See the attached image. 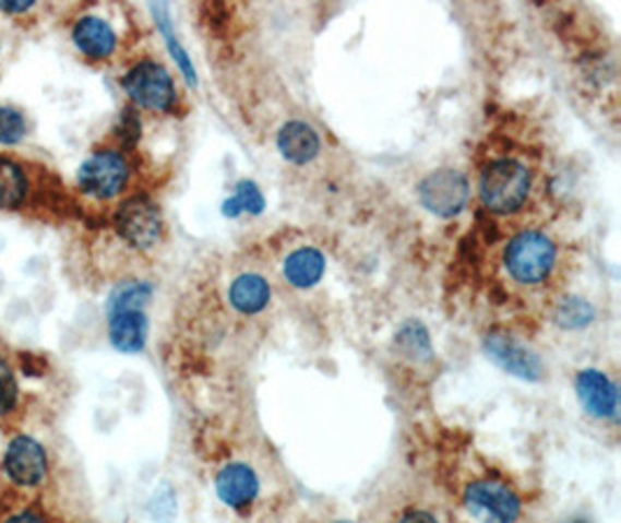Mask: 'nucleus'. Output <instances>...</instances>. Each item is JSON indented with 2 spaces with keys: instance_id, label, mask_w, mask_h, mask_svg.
<instances>
[{
  "instance_id": "nucleus-1",
  "label": "nucleus",
  "mask_w": 621,
  "mask_h": 523,
  "mask_svg": "<svg viewBox=\"0 0 621 523\" xmlns=\"http://www.w3.org/2000/svg\"><path fill=\"white\" fill-rule=\"evenodd\" d=\"M530 173L520 161L499 158L489 164L480 179V195L489 212L510 214L517 212L528 198Z\"/></svg>"
},
{
  "instance_id": "nucleus-2",
  "label": "nucleus",
  "mask_w": 621,
  "mask_h": 523,
  "mask_svg": "<svg viewBox=\"0 0 621 523\" xmlns=\"http://www.w3.org/2000/svg\"><path fill=\"white\" fill-rule=\"evenodd\" d=\"M557 263V247L542 233L526 230L522 236L510 240L505 249V268L514 282L534 286L540 284L552 273Z\"/></svg>"
},
{
  "instance_id": "nucleus-3",
  "label": "nucleus",
  "mask_w": 621,
  "mask_h": 523,
  "mask_svg": "<svg viewBox=\"0 0 621 523\" xmlns=\"http://www.w3.org/2000/svg\"><path fill=\"white\" fill-rule=\"evenodd\" d=\"M123 88L131 100L152 112H170L177 92L170 72L156 61H142L123 78Z\"/></svg>"
},
{
  "instance_id": "nucleus-4",
  "label": "nucleus",
  "mask_w": 621,
  "mask_h": 523,
  "mask_svg": "<svg viewBox=\"0 0 621 523\" xmlns=\"http://www.w3.org/2000/svg\"><path fill=\"white\" fill-rule=\"evenodd\" d=\"M419 203L435 216H450L458 214L466 207L470 187L464 173L454 168H440L431 175H426L417 187Z\"/></svg>"
},
{
  "instance_id": "nucleus-5",
  "label": "nucleus",
  "mask_w": 621,
  "mask_h": 523,
  "mask_svg": "<svg viewBox=\"0 0 621 523\" xmlns=\"http://www.w3.org/2000/svg\"><path fill=\"white\" fill-rule=\"evenodd\" d=\"M129 175L131 170L127 158L115 150H100L84 161L77 173V182L84 193L108 201V198H115L123 191Z\"/></svg>"
},
{
  "instance_id": "nucleus-6",
  "label": "nucleus",
  "mask_w": 621,
  "mask_h": 523,
  "mask_svg": "<svg viewBox=\"0 0 621 523\" xmlns=\"http://www.w3.org/2000/svg\"><path fill=\"white\" fill-rule=\"evenodd\" d=\"M466 510L480 523H514L522 512V500L499 482H475L466 489Z\"/></svg>"
},
{
  "instance_id": "nucleus-7",
  "label": "nucleus",
  "mask_w": 621,
  "mask_h": 523,
  "mask_svg": "<svg viewBox=\"0 0 621 523\" xmlns=\"http://www.w3.org/2000/svg\"><path fill=\"white\" fill-rule=\"evenodd\" d=\"M115 224L119 236L138 249L156 245L164 230L162 212L145 195H135L123 203L115 214Z\"/></svg>"
},
{
  "instance_id": "nucleus-8",
  "label": "nucleus",
  "mask_w": 621,
  "mask_h": 523,
  "mask_svg": "<svg viewBox=\"0 0 621 523\" xmlns=\"http://www.w3.org/2000/svg\"><path fill=\"white\" fill-rule=\"evenodd\" d=\"M485 352L495 366H501L514 377H522V380L528 382L542 380V360L534 352H528L524 345H520L517 340H512L503 333H489L485 340Z\"/></svg>"
},
{
  "instance_id": "nucleus-9",
  "label": "nucleus",
  "mask_w": 621,
  "mask_h": 523,
  "mask_svg": "<svg viewBox=\"0 0 621 523\" xmlns=\"http://www.w3.org/2000/svg\"><path fill=\"white\" fill-rule=\"evenodd\" d=\"M5 473L20 486H38L47 475V454L40 442L28 436L14 438L5 454Z\"/></svg>"
},
{
  "instance_id": "nucleus-10",
  "label": "nucleus",
  "mask_w": 621,
  "mask_h": 523,
  "mask_svg": "<svg viewBox=\"0 0 621 523\" xmlns=\"http://www.w3.org/2000/svg\"><path fill=\"white\" fill-rule=\"evenodd\" d=\"M575 391L584 412L596 419H617L619 395L617 387L600 370H582L575 380Z\"/></svg>"
},
{
  "instance_id": "nucleus-11",
  "label": "nucleus",
  "mask_w": 621,
  "mask_h": 523,
  "mask_svg": "<svg viewBox=\"0 0 621 523\" xmlns=\"http://www.w3.org/2000/svg\"><path fill=\"white\" fill-rule=\"evenodd\" d=\"M217 496L224 504L242 510L259 496V477L250 465L230 463L217 475Z\"/></svg>"
},
{
  "instance_id": "nucleus-12",
  "label": "nucleus",
  "mask_w": 621,
  "mask_h": 523,
  "mask_svg": "<svg viewBox=\"0 0 621 523\" xmlns=\"http://www.w3.org/2000/svg\"><path fill=\"white\" fill-rule=\"evenodd\" d=\"M277 150L279 154L291 161L296 166H306L317 158L322 142H319L317 131L306 121H289L284 123L277 133Z\"/></svg>"
},
{
  "instance_id": "nucleus-13",
  "label": "nucleus",
  "mask_w": 621,
  "mask_h": 523,
  "mask_svg": "<svg viewBox=\"0 0 621 523\" xmlns=\"http://www.w3.org/2000/svg\"><path fill=\"white\" fill-rule=\"evenodd\" d=\"M73 40L84 57L94 61L112 57L117 49V35L112 26L98 20V16H82L73 28Z\"/></svg>"
},
{
  "instance_id": "nucleus-14",
  "label": "nucleus",
  "mask_w": 621,
  "mask_h": 523,
  "mask_svg": "<svg viewBox=\"0 0 621 523\" xmlns=\"http://www.w3.org/2000/svg\"><path fill=\"white\" fill-rule=\"evenodd\" d=\"M110 340L115 349L135 354L145 347L147 317L142 310H121L110 314Z\"/></svg>"
},
{
  "instance_id": "nucleus-15",
  "label": "nucleus",
  "mask_w": 621,
  "mask_h": 523,
  "mask_svg": "<svg viewBox=\"0 0 621 523\" xmlns=\"http://www.w3.org/2000/svg\"><path fill=\"white\" fill-rule=\"evenodd\" d=\"M324 270H326L324 254L312 247L296 249L294 254H289L287 261H284V277H287V282L296 288L314 286L324 277Z\"/></svg>"
},
{
  "instance_id": "nucleus-16",
  "label": "nucleus",
  "mask_w": 621,
  "mask_h": 523,
  "mask_svg": "<svg viewBox=\"0 0 621 523\" xmlns=\"http://www.w3.org/2000/svg\"><path fill=\"white\" fill-rule=\"evenodd\" d=\"M230 305L242 314H259L271 300V286L261 275H240L228 288Z\"/></svg>"
},
{
  "instance_id": "nucleus-17",
  "label": "nucleus",
  "mask_w": 621,
  "mask_h": 523,
  "mask_svg": "<svg viewBox=\"0 0 621 523\" xmlns=\"http://www.w3.org/2000/svg\"><path fill=\"white\" fill-rule=\"evenodd\" d=\"M28 179L10 158H0V210H16L26 198Z\"/></svg>"
},
{
  "instance_id": "nucleus-18",
  "label": "nucleus",
  "mask_w": 621,
  "mask_h": 523,
  "mask_svg": "<svg viewBox=\"0 0 621 523\" xmlns=\"http://www.w3.org/2000/svg\"><path fill=\"white\" fill-rule=\"evenodd\" d=\"M263 193L259 191V187L254 182H250V179H242V182L236 185V193L234 198H228V201L224 203V216H234L242 214V212H250V214H261L263 212Z\"/></svg>"
},
{
  "instance_id": "nucleus-19",
  "label": "nucleus",
  "mask_w": 621,
  "mask_h": 523,
  "mask_svg": "<svg viewBox=\"0 0 621 523\" xmlns=\"http://www.w3.org/2000/svg\"><path fill=\"white\" fill-rule=\"evenodd\" d=\"M152 12L156 16L158 28H162V33H164V38H166V45H168V49L172 54V59L177 61V66H180V70L184 72L187 82L191 86H196V70H193V66L189 61V54L180 47V43H177V38H175V33L170 28V20H168V10L164 5H156V8H152Z\"/></svg>"
},
{
  "instance_id": "nucleus-20",
  "label": "nucleus",
  "mask_w": 621,
  "mask_h": 523,
  "mask_svg": "<svg viewBox=\"0 0 621 523\" xmlns=\"http://www.w3.org/2000/svg\"><path fill=\"white\" fill-rule=\"evenodd\" d=\"M152 296V288L145 282H127L115 288L110 296V314L121 310H142Z\"/></svg>"
},
{
  "instance_id": "nucleus-21",
  "label": "nucleus",
  "mask_w": 621,
  "mask_h": 523,
  "mask_svg": "<svg viewBox=\"0 0 621 523\" xmlns=\"http://www.w3.org/2000/svg\"><path fill=\"white\" fill-rule=\"evenodd\" d=\"M596 317L594 308L589 302H584L582 298H568L565 302L559 305L557 310V323L563 329H584L587 323H592V319Z\"/></svg>"
},
{
  "instance_id": "nucleus-22",
  "label": "nucleus",
  "mask_w": 621,
  "mask_h": 523,
  "mask_svg": "<svg viewBox=\"0 0 621 523\" xmlns=\"http://www.w3.org/2000/svg\"><path fill=\"white\" fill-rule=\"evenodd\" d=\"M26 121L24 115L14 107H0V142L3 144H16L24 140Z\"/></svg>"
},
{
  "instance_id": "nucleus-23",
  "label": "nucleus",
  "mask_w": 621,
  "mask_h": 523,
  "mask_svg": "<svg viewBox=\"0 0 621 523\" xmlns=\"http://www.w3.org/2000/svg\"><path fill=\"white\" fill-rule=\"evenodd\" d=\"M16 399H20V387H16L14 372L8 366V360L0 354V417H5L16 405Z\"/></svg>"
},
{
  "instance_id": "nucleus-24",
  "label": "nucleus",
  "mask_w": 621,
  "mask_h": 523,
  "mask_svg": "<svg viewBox=\"0 0 621 523\" xmlns=\"http://www.w3.org/2000/svg\"><path fill=\"white\" fill-rule=\"evenodd\" d=\"M33 8V0H0V10L10 14H22Z\"/></svg>"
},
{
  "instance_id": "nucleus-25",
  "label": "nucleus",
  "mask_w": 621,
  "mask_h": 523,
  "mask_svg": "<svg viewBox=\"0 0 621 523\" xmlns=\"http://www.w3.org/2000/svg\"><path fill=\"white\" fill-rule=\"evenodd\" d=\"M398 523H438V519L429 512H419V510H413V512H407Z\"/></svg>"
},
{
  "instance_id": "nucleus-26",
  "label": "nucleus",
  "mask_w": 621,
  "mask_h": 523,
  "mask_svg": "<svg viewBox=\"0 0 621 523\" xmlns=\"http://www.w3.org/2000/svg\"><path fill=\"white\" fill-rule=\"evenodd\" d=\"M8 523H45V519L38 516L35 512H22V514L12 516Z\"/></svg>"
},
{
  "instance_id": "nucleus-27",
  "label": "nucleus",
  "mask_w": 621,
  "mask_h": 523,
  "mask_svg": "<svg viewBox=\"0 0 621 523\" xmlns=\"http://www.w3.org/2000/svg\"><path fill=\"white\" fill-rule=\"evenodd\" d=\"M333 523H349V521H333Z\"/></svg>"
}]
</instances>
